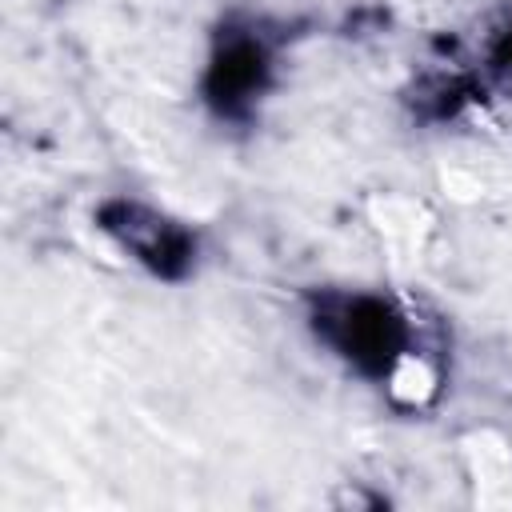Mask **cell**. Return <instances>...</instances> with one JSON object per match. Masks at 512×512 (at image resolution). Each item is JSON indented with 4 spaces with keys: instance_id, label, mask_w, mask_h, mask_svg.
Masks as SVG:
<instances>
[{
    "instance_id": "2",
    "label": "cell",
    "mask_w": 512,
    "mask_h": 512,
    "mask_svg": "<svg viewBox=\"0 0 512 512\" xmlns=\"http://www.w3.org/2000/svg\"><path fill=\"white\" fill-rule=\"evenodd\" d=\"M100 224L136 256L144 260L152 272L160 276H184L188 264H192V236L184 228H176L172 220L140 208V204H128V200H116L108 208H100Z\"/></svg>"
},
{
    "instance_id": "3",
    "label": "cell",
    "mask_w": 512,
    "mask_h": 512,
    "mask_svg": "<svg viewBox=\"0 0 512 512\" xmlns=\"http://www.w3.org/2000/svg\"><path fill=\"white\" fill-rule=\"evenodd\" d=\"M268 84V52L256 36L232 32L220 40L212 52L208 76H204V96L220 116H244L252 100Z\"/></svg>"
},
{
    "instance_id": "4",
    "label": "cell",
    "mask_w": 512,
    "mask_h": 512,
    "mask_svg": "<svg viewBox=\"0 0 512 512\" xmlns=\"http://www.w3.org/2000/svg\"><path fill=\"white\" fill-rule=\"evenodd\" d=\"M496 64H500L504 72H512V36H508V40L496 48Z\"/></svg>"
},
{
    "instance_id": "1",
    "label": "cell",
    "mask_w": 512,
    "mask_h": 512,
    "mask_svg": "<svg viewBox=\"0 0 512 512\" xmlns=\"http://www.w3.org/2000/svg\"><path fill=\"white\" fill-rule=\"evenodd\" d=\"M316 328L348 364H356L368 376L392 372V364L408 344V328L400 312L376 296H348L328 304L316 316Z\"/></svg>"
}]
</instances>
